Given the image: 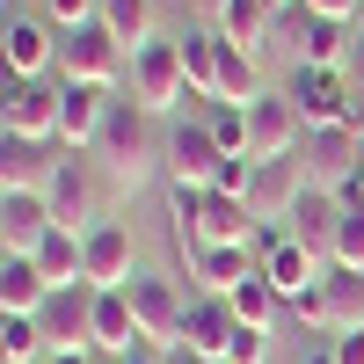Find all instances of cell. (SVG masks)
Masks as SVG:
<instances>
[{
  "mask_svg": "<svg viewBox=\"0 0 364 364\" xmlns=\"http://www.w3.org/2000/svg\"><path fill=\"white\" fill-rule=\"evenodd\" d=\"M350 44H357L350 22H321V15H314L306 37H299V66H328V73H343V66H350Z\"/></svg>",
  "mask_w": 364,
  "mask_h": 364,
  "instance_id": "cell-26",
  "label": "cell"
},
{
  "mask_svg": "<svg viewBox=\"0 0 364 364\" xmlns=\"http://www.w3.org/2000/svg\"><path fill=\"white\" fill-rule=\"evenodd\" d=\"M226 299H233V314H240V321H248V328H269V321H277V306H284V291H277V284H269V277H262V269H255V277H248V284H240V291H226Z\"/></svg>",
  "mask_w": 364,
  "mask_h": 364,
  "instance_id": "cell-30",
  "label": "cell"
},
{
  "mask_svg": "<svg viewBox=\"0 0 364 364\" xmlns=\"http://www.w3.org/2000/svg\"><path fill=\"white\" fill-rule=\"evenodd\" d=\"M0 51H8V80H44V66H51V22H44V15H15V8H8Z\"/></svg>",
  "mask_w": 364,
  "mask_h": 364,
  "instance_id": "cell-18",
  "label": "cell"
},
{
  "mask_svg": "<svg viewBox=\"0 0 364 364\" xmlns=\"http://www.w3.org/2000/svg\"><path fill=\"white\" fill-rule=\"evenodd\" d=\"M66 80H87V87H109L117 80V66H124V44H117V29L95 15L87 29H66Z\"/></svg>",
  "mask_w": 364,
  "mask_h": 364,
  "instance_id": "cell-7",
  "label": "cell"
},
{
  "mask_svg": "<svg viewBox=\"0 0 364 364\" xmlns=\"http://www.w3.org/2000/svg\"><path fill=\"white\" fill-rule=\"evenodd\" d=\"M343 211H350V204H343L336 190H321V182H314L284 226H291V240H299L306 255H321V262H328V255H336V226H343Z\"/></svg>",
  "mask_w": 364,
  "mask_h": 364,
  "instance_id": "cell-17",
  "label": "cell"
},
{
  "mask_svg": "<svg viewBox=\"0 0 364 364\" xmlns=\"http://www.w3.org/2000/svg\"><path fill=\"white\" fill-rule=\"evenodd\" d=\"M182 95H190V73H182V44H139L132 51V102H146V109H182Z\"/></svg>",
  "mask_w": 364,
  "mask_h": 364,
  "instance_id": "cell-5",
  "label": "cell"
},
{
  "mask_svg": "<svg viewBox=\"0 0 364 364\" xmlns=\"http://www.w3.org/2000/svg\"><path fill=\"white\" fill-rule=\"evenodd\" d=\"M102 15V0H44V22L51 29H87Z\"/></svg>",
  "mask_w": 364,
  "mask_h": 364,
  "instance_id": "cell-34",
  "label": "cell"
},
{
  "mask_svg": "<svg viewBox=\"0 0 364 364\" xmlns=\"http://www.w3.org/2000/svg\"><path fill=\"white\" fill-rule=\"evenodd\" d=\"M211 190L248 197V190H255V154H226V161H219V175H211Z\"/></svg>",
  "mask_w": 364,
  "mask_h": 364,
  "instance_id": "cell-33",
  "label": "cell"
},
{
  "mask_svg": "<svg viewBox=\"0 0 364 364\" xmlns=\"http://www.w3.org/2000/svg\"><path fill=\"white\" fill-rule=\"evenodd\" d=\"M255 269H262V248H197V255H190V284L226 299V291L248 284Z\"/></svg>",
  "mask_w": 364,
  "mask_h": 364,
  "instance_id": "cell-21",
  "label": "cell"
},
{
  "mask_svg": "<svg viewBox=\"0 0 364 364\" xmlns=\"http://www.w3.org/2000/svg\"><path fill=\"white\" fill-rule=\"evenodd\" d=\"M299 364H336V343H321V350H306Z\"/></svg>",
  "mask_w": 364,
  "mask_h": 364,
  "instance_id": "cell-41",
  "label": "cell"
},
{
  "mask_svg": "<svg viewBox=\"0 0 364 364\" xmlns=\"http://www.w3.org/2000/svg\"><path fill=\"white\" fill-rule=\"evenodd\" d=\"M51 277L37 269V255H8L0 262V314H44Z\"/></svg>",
  "mask_w": 364,
  "mask_h": 364,
  "instance_id": "cell-24",
  "label": "cell"
},
{
  "mask_svg": "<svg viewBox=\"0 0 364 364\" xmlns=\"http://www.w3.org/2000/svg\"><path fill=\"white\" fill-rule=\"evenodd\" d=\"M87 161L102 168V182L117 197H132L154 168H168V139L154 132V109L146 102H109V124H102V139H95Z\"/></svg>",
  "mask_w": 364,
  "mask_h": 364,
  "instance_id": "cell-1",
  "label": "cell"
},
{
  "mask_svg": "<svg viewBox=\"0 0 364 364\" xmlns=\"http://www.w3.org/2000/svg\"><path fill=\"white\" fill-rule=\"evenodd\" d=\"M51 175H58V161H51V146H37V139H8L0 146V190H51Z\"/></svg>",
  "mask_w": 364,
  "mask_h": 364,
  "instance_id": "cell-23",
  "label": "cell"
},
{
  "mask_svg": "<svg viewBox=\"0 0 364 364\" xmlns=\"http://www.w3.org/2000/svg\"><path fill=\"white\" fill-rule=\"evenodd\" d=\"M80 240H87V284H95V291H124V284L139 277V262H132V226H124V219H95Z\"/></svg>",
  "mask_w": 364,
  "mask_h": 364,
  "instance_id": "cell-9",
  "label": "cell"
},
{
  "mask_svg": "<svg viewBox=\"0 0 364 364\" xmlns=\"http://www.w3.org/2000/svg\"><path fill=\"white\" fill-rule=\"evenodd\" d=\"M336 197H343V204H350V211H364V168H357V175H350V182H343V190H336Z\"/></svg>",
  "mask_w": 364,
  "mask_h": 364,
  "instance_id": "cell-38",
  "label": "cell"
},
{
  "mask_svg": "<svg viewBox=\"0 0 364 364\" xmlns=\"http://www.w3.org/2000/svg\"><path fill=\"white\" fill-rule=\"evenodd\" d=\"M306 15H321V22H357L364 0H306Z\"/></svg>",
  "mask_w": 364,
  "mask_h": 364,
  "instance_id": "cell-36",
  "label": "cell"
},
{
  "mask_svg": "<svg viewBox=\"0 0 364 364\" xmlns=\"http://www.w3.org/2000/svg\"><path fill=\"white\" fill-rule=\"evenodd\" d=\"M44 364H95V350H51Z\"/></svg>",
  "mask_w": 364,
  "mask_h": 364,
  "instance_id": "cell-40",
  "label": "cell"
},
{
  "mask_svg": "<svg viewBox=\"0 0 364 364\" xmlns=\"http://www.w3.org/2000/svg\"><path fill=\"white\" fill-rule=\"evenodd\" d=\"M336 364H364V328L357 336H336Z\"/></svg>",
  "mask_w": 364,
  "mask_h": 364,
  "instance_id": "cell-37",
  "label": "cell"
},
{
  "mask_svg": "<svg viewBox=\"0 0 364 364\" xmlns=\"http://www.w3.org/2000/svg\"><path fill=\"white\" fill-rule=\"evenodd\" d=\"M124 299H132V314H139V328H146V350H182V314H190V299H182V284L175 277H139L124 284Z\"/></svg>",
  "mask_w": 364,
  "mask_h": 364,
  "instance_id": "cell-2",
  "label": "cell"
},
{
  "mask_svg": "<svg viewBox=\"0 0 364 364\" xmlns=\"http://www.w3.org/2000/svg\"><path fill=\"white\" fill-rule=\"evenodd\" d=\"M314 190V175H306V161H255V190H248V204H255V226H269V219H291L299 211V197Z\"/></svg>",
  "mask_w": 364,
  "mask_h": 364,
  "instance_id": "cell-11",
  "label": "cell"
},
{
  "mask_svg": "<svg viewBox=\"0 0 364 364\" xmlns=\"http://www.w3.org/2000/svg\"><path fill=\"white\" fill-rule=\"evenodd\" d=\"M343 73H350V87H357V95H364V37L350 44V66H343Z\"/></svg>",
  "mask_w": 364,
  "mask_h": 364,
  "instance_id": "cell-39",
  "label": "cell"
},
{
  "mask_svg": "<svg viewBox=\"0 0 364 364\" xmlns=\"http://www.w3.org/2000/svg\"><path fill=\"white\" fill-rule=\"evenodd\" d=\"M321 299H328V328H336V336H357L364 328V269H336L328 262Z\"/></svg>",
  "mask_w": 364,
  "mask_h": 364,
  "instance_id": "cell-25",
  "label": "cell"
},
{
  "mask_svg": "<svg viewBox=\"0 0 364 364\" xmlns=\"http://www.w3.org/2000/svg\"><path fill=\"white\" fill-rule=\"evenodd\" d=\"M182 44V73H190V87L197 95H211V80H219V29H190V37H175Z\"/></svg>",
  "mask_w": 364,
  "mask_h": 364,
  "instance_id": "cell-28",
  "label": "cell"
},
{
  "mask_svg": "<svg viewBox=\"0 0 364 364\" xmlns=\"http://www.w3.org/2000/svg\"><path fill=\"white\" fill-rule=\"evenodd\" d=\"M255 95H262V80H255V51L219 44V80H211V102H240V109H248Z\"/></svg>",
  "mask_w": 364,
  "mask_h": 364,
  "instance_id": "cell-27",
  "label": "cell"
},
{
  "mask_svg": "<svg viewBox=\"0 0 364 364\" xmlns=\"http://www.w3.org/2000/svg\"><path fill=\"white\" fill-rule=\"evenodd\" d=\"M277 0H219V37L240 44V51H262L269 37H277Z\"/></svg>",
  "mask_w": 364,
  "mask_h": 364,
  "instance_id": "cell-22",
  "label": "cell"
},
{
  "mask_svg": "<svg viewBox=\"0 0 364 364\" xmlns=\"http://www.w3.org/2000/svg\"><path fill=\"white\" fill-rule=\"evenodd\" d=\"M66 87V109H58V146H66V154H95V139H102V124H109V87H87V80H58Z\"/></svg>",
  "mask_w": 364,
  "mask_h": 364,
  "instance_id": "cell-8",
  "label": "cell"
},
{
  "mask_svg": "<svg viewBox=\"0 0 364 364\" xmlns=\"http://www.w3.org/2000/svg\"><path fill=\"white\" fill-rule=\"evenodd\" d=\"M51 233V204L37 190H8L0 197V240H8V255H37Z\"/></svg>",
  "mask_w": 364,
  "mask_h": 364,
  "instance_id": "cell-20",
  "label": "cell"
},
{
  "mask_svg": "<svg viewBox=\"0 0 364 364\" xmlns=\"http://www.w3.org/2000/svg\"><path fill=\"white\" fill-rule=\"evenodd\" d=\"M219 139H211L204 117H182V124L168 132V182H197V190H211V175H219Z\"/></svg>",
  "mask_w": 364,
  "mask_h": 364,
  "instance_id": "cell-14",
  "label": "cell"
},
{
  "mask_svg": "<svg viewBox=\"0 0 364 364\" xmlns=\"http://www.w3.org/2000/svg\"><path fill=\"white\" fill-rule=\"evenodd\" d=\"M284 95L299 102L306 132H336V124H350V109H357V87H350V73H328V66H291Z\"/></svg>",
  "mask_w": 364,
  "mask_h": 364,
  "instance_id": "cell-4",
  "label": "cell"
},
{
  "mask_svg": "<svg viewBox=\"0 0 364 364\" xmlns=\"http://www.w3.org/2000/svg\"><path fill=\"white\" fill-rule=\"evenodd\" d=\"M299 146H306V117H299V102L284 95V87H262V95L248 102V154L255 161H291Z\"/></svg>",
  "mask_w": 364,
  "mask_h": 364,
  "instance_id": "cell-3",
  "label": "cell"
},
{
  "mask_svg": "<svg viewBox=\"0 0 364 364\" xmlns=\"http://www.w3.org/2000/svg\"><path fill=\"white\" fill-rule=\"evenodd\" d=\"M87 350L117 357V364H124L132 350H146V328H139V314H132L124 291H95V336H87Z\"/></svg>",
  "mask_w": 364,
  "mask_h": 364,
  "instance_id": "cell-19",
  "label": "cell"
},
{
  "mask_svg": "<svg viewBox=\"0 0 364 364\" xmlns=\"http://www.w3.org/2000/svg\"><path fill=\"white\" fill-rule=\"evenodd\" d=\"M233 336H240L233 299L197 291V299H190V314H182V350H190V357H226V350H233Z\"/></svg>",
  "mask_w": 364,
  "mask_h": 364,
  "instance_id": "cell-13",
  "label": "cell"
},
{
  "mask_svg": "<svg viewBox=\"0 0 364 364\" xmlns=\"http://www.w3.org/2000/svg\"><path fill=\"white\" fill-rule=\"evenodd\" d=\"M226 364H269V328H248V321H240V336H233Z\"/></svg>",
  "mask_w": 364,
  "mask_h": 364,
  "instance_id": "cell-35",
  "label": "cell"
},
{
  "mask_svg": "<svg viewBox=\"0 0 364 364\" xmlns=\"http://www.w3.org/2000/svg\"><path fill=\"white\" fill-rule=\"evenodd\" d=\"M95 161H58V175H51V190H44V204H51V226H66V233H87L95 219H87V211H95V175H87Z\"/></svg>",
  "mask_w": 364,
  "mask_h": 364,
  "instance_id": "cell-16",
  "label": "cell"
},
{
  "mask_svg": "<svg viewBox=\"0 0 364 364\" xmlns=\"http://www.w3.org/2000/svg\"><path fill=\"white\" fill-rule=\"evenodd\" d=\"M299 161H306V175L321 182V190H343V182L364 168V139H357L350 124H336V132H306Z\"/></svg>",
  "mask_w": 364,
  "mask_h": 364,
  "instance_id": "cell-15",
  "label": "cell"
},
{
  "mask_svg": "<svg viewBox=\"0 0 364 364\" xmlns=\"http://www.w3.org/2000/svg\"><path fill=\"white\" fill-rule=\"evenodd\" d=\"M262 277L277 284V291H284V306H291V299H306V291L328 277V262L306 255L291 233H269V226H262Z\"/></svg>",
  "mask_w": 364,
  "mask_h": 364,
  "instance_id": "cell-12",
  "label": "cell"
},
{
  "mask_svg": "<svg viewBox=\"0 0 364 364\" xmlns=\"http://www.w3.org/2000/svg\"><path fill=\"white\" fill-rule=\"evenodd\" d=\"M102 22L117 29V44H124V51L154 44V0H102Z\"/></svg>",
  "mask_w": 364,
  "mask_h": 364,
  "instance_id": "cell-29",
  "label": "cell"
},
{
  "mask_svg": "<svg viewBox=\"0 0 364 364\" xmlns=\"http://www.w3.org/2000/svg\"><path fill=\"white\" fill-rule=\"evenodd\" d=\"M204 124H211V139H219V154H248V109L240 102H211Z\"/></svg>",
  "mask_w": 364,
  "mask_h": 364,
  "instance_id": "cell-31",
  "label": "cell"
},
{
  "mask_svg": "<svg viewBox=\"0 0 364 364\" xmlns=\"http://www.w3.org/2000/svg\"><path fill=\"white\" fill-rule=\"evenodd\" d=\"M37 328H44L51 350H87V336H95V284H58L44 299Z\"/></svg>",
  "mask_w": 364,
  "mask_h": 364,
  "instance_id": "cell-10",
  "label": "cell"
},
{
  "mask_svg": "<svg viewBox=\"0 0 364 364\" xmlns=\"http://www.w3.org/2000/svg\"><path fill=\"white\" fill-rule=\"evenodd\" d=\"M336 269H364V211H343L336 226V255H328Z\"/></svg>",
  "mask_w": 364,
  "mask_h": 364,
  "instance_id": "cell-32",
  "label": "cell"
},
{
  "mask_svg": "<svg viewBox=\"0 0 364 364\" xmlns=\"http://www.w3.org/2000/svg\"><path fill=\"white\" fill-rule=\"evenodd\" d=\"M8 8H15V0H8Z\"/></svg>",
  "mask_w": 364,
  "mask_h": 364,
  "instance_id": "cell-43",
  "label": "cell"
},
{
  "mask_svg": "<svg viewBox=\"0 0 364 364\" xmlns=\"http://www.w3.org/2000/svg\"><path fill=\"white\" fill-rule=\"evenodd\" d=\"M58 109H66V87H44V80H8L0 124H8V139H37V146H58Z\"/></svg>",
  "mask_w": 364,
  "mask_h": 364,
  "instance_id": "cell-6",
  "label": "cell"
},
{
  "mask_svg": "<svg viewBox=\"0 0 364 364\" xmlns=\"http://www.w3.org/2000/svg\"><path fill=\"white\" fill-rule=\"evenodd\" d=\"M197 364H226V357H197Z\"/></svg>",
  "mask_w": 364,
  "mask_h": 364,
  "instance_id": "cell-42",
  "label": "cell"
}]
</instances>
